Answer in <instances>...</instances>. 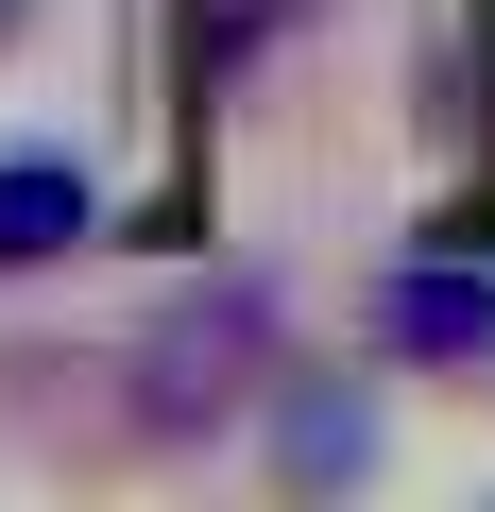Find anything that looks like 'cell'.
<instances>
[{
  "label": "cell",
  "instance_id": "3957f363",
  "mask_svg": "<svg viewBox=\"0 0 495 512\" xmlns=\"http://www.w3.org/2000/svg\"><path fill=\"white\" fill-rule=\"evenodd\" d=\"M376 393L359 376H257V461L291 478V495H342V478H376Z\"/></svg>",
  "mask_w": 495,
  "mask_h": 512
},
{
  "label": "cell",
  "instance_id": "7a4b0ae2",
  "mask_svg": "<svg viewBox=\"0 0 495 512\" xmlns=\"http://www.w3.org/2000/svg\"><path fill=\"white\" fill-rule=\"evenodd\" d=\"M359 325H376V359H410V376H478V393H495V256H393Z\"/></svg>",
  "mask_w": 495,
  "mask_h": 512
},
{
  "label": "cell",
  "instance_id": "6da1fadb",
  "mask_svg": "<svg viewBox=\"0 0 495 512\" xmlns=\"http://www.w3.org/2000/svg\"><path fill=\"white\" fill-rule=\"evenodd\" d=\"M137 427L154 444H205V427H239L257 410V376H274V274H205V291H171L154 325H137Z\"/></svg>",
  "mask_w": 495,
  "mask_h": 512
},
{
  "label": "cell",
  "instance_id": "277c9868",
  "mask_svg": "<svg viewBox=\"0 0 495 512\" xmlns=\"http://www.w3.org/2000/svg\"><path fill=\"white\" fill-rule=\"evenodd\" d=\"M103 205H86V171L69 154H0V274H35V256H69Z\"/></svg>",
  "mask_w": 495,
  "mask_h": 512
}]
</instances>
